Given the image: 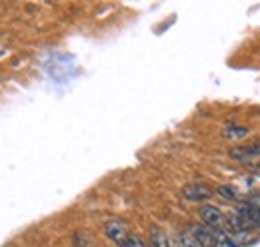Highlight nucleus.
I'll list each match as a JSON object with an SVG mask.
<instances>
[{
    "instance_id": "nucleus-1",
    "label": "nucleus",
    "mask_w": 260,
    "mask_h": 247,
    "mask_svg": "<svg viewBox=\"0 0 260 247\" xmlns=\"http://www.w3.org/2000/svg\"><path fill=\"white\" fill-rule=\"evenodd\" d=\"M102 229H104V235H106L114 245L126 247L130 231H128V225H126L122 219H108Z\"/></svg>"
},
{
    "instance_id": "nucleus-2",
    "label": "nucleus",
    "mask_w": 260,
    "mask_h": 247,
    "mask_svg": "<svg viewBox=\"0 0 260 247\" xmlns=\"http://www.w3.org/2000/svg\"><path fill=\"white\" fill-rule=\"evenodd\" d=\"M198 216L202 219V223L208 225V227H224L226 214H222V210L212 205V203H202L198 208Z\"/></svg>"
},
{
    "instance_id": "nucleus-3",
    "label": "nucleus",
    "mask_w": 260,
    "mask_h": 247,
    "mask_svg": "<svg viewBox=\"0 0 260 247\" xmlns=\"http://www.w3.org/2000/svg\"><path fill=\"white\" fill-rule=\"evenodd\" d=\"M182 195H184L188 201L204 203V201H208V199L214 195V189L208 184H188V185H184Z\"/></svg>"
},
{
    "instance_id": "nucleus-4",
    "label": "nucleus",
    "mask_w": 260,
    "mask_h": 247,
    "mask_svg": "<svg viewBox=\"0 0 260 247\" xmlns=\"http://www.w3.org/2000/svg\"><path fill=\"white\" fill-rule=\"evenodd\" d=\"M234 214L244 221V225H246L248 229H260V210L248 205V203H244V201H240V203L236 205Z\"/></svg>"
},
{
    "instance_id": "nucleus-5",
    "label": "nucleus",
    "mask_w": 260,
    "mask_h": 247,
    "mask_svg": "<svg viewBox=\"0 0 260 247\" xmlns=\"http://www.w3.org/2000/svg\"><path fill=\"white\" fill-rule=\"evenodd\" d=\"M188 233L194 237V241L200 247H216L214 237H212V233H210V227L204 225V223H192V225L188 227Z\"/></svg>"
},
{
    "instance_id": "nucleus-6",
    "label": "nucleus",
    "mask_w": 260,
    "mask_h": 247,
    "mask_svg": "<svg viewBox=\"0 0 260 247\" xmlns=\"http://www.w3.org/2000/svg\"><path fill=\"white\" fill-rule=\"evenodd\" d=\"M250 136V128H246V126H236V124H230L226 126L224 130H222V138L228 140V142H242V140H246Z\"/></svg>"
},
{
    "instance_id": "nucleus-7",
    "label": "nucleus",
    "mask_w": 260,
    "mask_h": 247,
    "mask_svg": "<svg viewBox=\"0 0 260 247\" xmlns=\"http://www.w3.org/2000/svg\"><path fill=\"white\" fill-rule=\"evenodd\" d=\"M210 233L214 237L216 247H242L240 243H236V239L228 233L226 229H222V227H210Z\"/></svg>"
},
{
    "instance_id": "nucleus-8",
    "label": "nucleus",
    "mask_w": 260,
    "mask_h": 247,
    "mask_svg": "<svg viewBox=\"0 0 260 247\" xmlns=\"http://www.w3.org/2000/svg\"><path fill=\"white\" fill-rule=\"evenodd\" d=\"M150 247H174V243L170 241L166 231H162L160 227H152L150 229Z\"/></svg>"
},
{
    "instance_id": "nucleus-9",
    "label": "nucleus",
    "mask_w": 260,
    "mask_h": 247,
    "mask_svg": "<svg viewBox=\"0 0 260 247\" xmlns=\"http://www.w3.org/2000/svg\"><path fill=\"white\" fill-rule=\"evenodd\" d=\"M214 193H218V195H220L222 199H226V201H238V199H240L238 189L232 187V185H218V187L214 189Z\"/></svg>"
},
{
    "instance_id": "nucleus-10",
    "label": "nucleus",
    "mask_w": 260,
    "mask_h": 247,
    "mask_svg": "<svg viewBox=\"0 0 260 247\" xmlns=\"http://www.w3.org/2000/svg\"><path fill=\"white\" fill-rule=\"evenodd\" d=\"M176 243L178 247H200L198 243L194 241V237L188 233V231H182L180 235H178V239H176Z\"/></svg>"
},
{
    "instance_id": "nucleus-11",
    "label": "nucleus",
    "mask_w": 260,
    "mask_h": 247,
    "mask_svg": "<svg viewBox=\"0 0 260 247\" xmlns=\"http://www.w3.org/2000/svg\"><path fill=\"white\" fill-rule=\"evenodd\" d=\"M244 203H248V205H252V208L260 210V191H254V193L246 195V197H244Z\"/></svg>"
},
{
    "instance_id": "nucleus-12",
    "label": "nucleus",
    "mask_w": 260,
    "mask_h": 247,
    "mask_svg": "<svg viewBox=\"0 0 260 247\" xmlns=\"http://www.w3.org/2000/svg\"><path fill=\"white\" fill-rule=\"evenodd\" d=\"M126 247H148L138 235H130L128 237V241H126Z\"/></svg>"
},
{
    "instance_id": "nucleus-13",
    "label": "nucleus",
    "mask_w": 260,
    "mask_h": 247,
    "mask_svg": "<svg viewBox=\"0 0 260 247\" xmlns=\"http://www.w3.org/2000/svg\"><path fill=\"white\" fill-rule=\"evenodd\" d=\"M174 247H178V243H174Z\"/></svg>"
}]
</instances>
